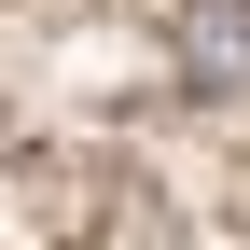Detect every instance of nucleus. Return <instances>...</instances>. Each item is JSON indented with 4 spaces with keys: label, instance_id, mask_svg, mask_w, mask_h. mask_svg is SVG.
I'll list each match as a JSON object with an SVG mask.
<instances>
[{
    "label": "nucleus",
    "instance_id": "nucleus-1",
    "mask_svg": "<svg viewBox=\"0 0 250 250\" xmlns=\"http://www.w3.org/2000/svg\"><path fill=\"white\" fill-rule=\"evenodd\" d=\"M181 70L208 98H250V0H181Z\"/></svg>",
    "mask_w": 250,
    "mask_h": 250
}]
</instances>
